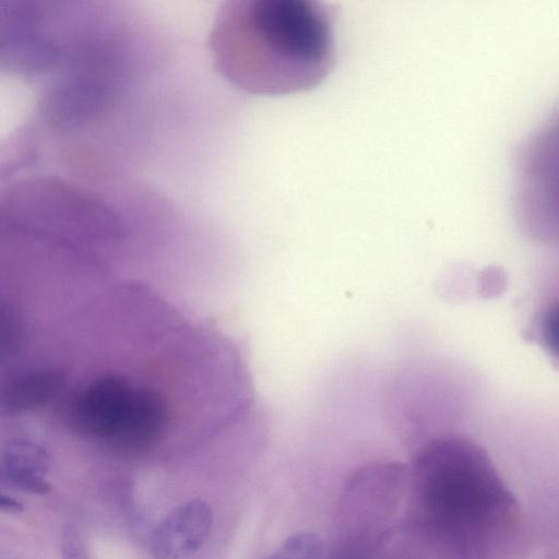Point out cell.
Masks as SVG:
<instances>
[{
    "label": "cell",
    "instance_id": "obj_2",
    "mask_svg": "<svg viewBox=\"0 0 559 559\" xmlns=\"http://www.w3.org/2000/svg\"><path fill=\"white\" fill-rule=\"evenodd\" d=\"M209 48L215 69L241 91H308L335 63L334 11L317 0H229L214 16Z\"/></svg>",
    "mask_w": 559,
    "mask_h": 559
},
{
    "label": "cell",
    "instance_id": "obj_7",
    "mask_svg": "<svg viewBox=\"0 0 559 559\" xmlns=\"http://www.w3.org/2000/svg\"><path fill=\"white\" fill-rule=\"evenodd\" d=\"M533 338L559 365V292L538 310L533 320Z\"/></svg>",
    "mask_w": 559,
    "mask_h": 559
},
{
    "label": "cell",
    "instance_id": "obj_1",
    "mask_svg": "<svg viewBox=\"0 0 559 559\" xmlns=\"http://www.w3.org/2000/svg\"><path fill=\"white\" fill-rule=\"evenodd\" d=\"M415 523L444 559H515L520 509L487 452L460 435L437 437L411 471Z\"/></svg>",
    "mask_w": 559,
    "mask_h": 559
},
{
    "label": "cell",
    "instance_id": "obj_6",
    "mask_svg": "<svg viewBox=\"0 0 559 559\" xmlns=\"http://www.w3.org/2000/svg\"><path fill=\"white\" fill-rule=\"evenodd\" d=\"M50 460L47 451L31 439L11 437L2 449L1 480L24 492L45 495Z\"/></svg>",
    "mask_w": 559,
    "mask_h": 559
},
{
    "label": "cell",
    "instance_id": "obj_4",
    "mask_svg": "<svg viewBox=\"0 0 559 559\" xmlns=\"http://www.w3.org/2000/svg\"><path fill=\"white\" fill-rule=\"evenodd\" d=\"M407 468L396 462L374 463L348 479L340 506V525L349 533L379 535L378 525L399 501Z\"/></svg>",
    "mask_w": 559,
    "mask_h": 559
},
{
    "label": "cell",
    "instance_id": "obj_5",
    "mask_svg": "<svg viewBox=\"0 0 559 559\" xmlns=\"http://www.w3.org/2000/svg\"><path fill=\"white\" fill-rule=\"evenodd\" d=\"M213 523L212 509L202 499L188 500L171 510L150 537L152 559H187L205 543Z\"/></svg>",
    "mask_w": 559,
    "mask_h": 559
},
{
    "label": "cell",
    "instance_id": "obj_8",
    "mask_svg": "<svg viewBox=\"0 0 559 559\" xmlns=\"http://www.w3.org/2000/svg\"><path fill=\"white\" fill-rule=\"evenodd\" d=\"M261 559H323L321 538L310 532L288 536L271 554Z\"/></svg>",
    "mask_w": 559,
    "mask_h": 559
},
{
    "label": "cell",
    "instance_id": "obj_10",
    "mask_svg": "<svg viewBox=\"0 0 559 559\" xmlns=\"http://www.w3.org/2000/svg\"><path fill=\"white\" fill-rule=\"evenodd\" d=\"M62 559H90L85 540L73 525H66L61 542Z\"/></svg>",
    "mask_w": 559,
    "mask_h": 559
},
{
    "label": "cell",
    "instance_id": "obj_11",
    "mask_svg": "<svg viewBox=\"0 0 559 559\" xmlns=\"http://www.w3.org/2000/svg\"><path fill=\"white\" fill-rule=\"evenodd\" d=\"M0 509L2 512L19 514L23 512L24 507L14 497L2 492L0 496Z\"/></svg>",
    "mask_w": 559,
    "mask_h": 559
},
{
    "label": "cell",
    "instance_id": "obj_9",
    "mask_svg": "<svg viewBox=\"0 0 559 559\" xmlns=\"http://www.w3.org/2000/svg\"><path fill=\"white\" fill-rule=\"evenodd\" d=\"M381 535H344L326 559H372Z\"/></svg>",
    "mask_w": 559,
    "mask_h": 559
},
{
    "label": "cell",
    "instance_id": "obj_3",
    "mask_svg": "<svg viewBox=\"0 0 559 559\" xmlns=\"http://www.w3.org/2000/svg\"><path fill=\"white\" fill-rule=\"evenodd\" d=\"M519 186L526 225L542 240L559 245V114L527 143Z\"/></svg>",
    "mask_w": 559,
    "mask_h": 559
}]
</instances>
